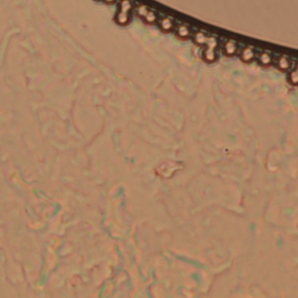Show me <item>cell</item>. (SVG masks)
Segmentation results:
<instances>
[{"mask_svg":"<svg viewBox=\"0 0 298 298\" xmlns=\"http://www.w3.org/2000/svg\"><path fill=\"white\" fill-rule=\"evenodd\" d=\"M206 49L203 52V58L206 62H214L217 58L218 41L214 37H207Z\"/></svg>","mask_w":298,"mask_h":298,"instance_id":"cell-1","label":"cell"},{"mask_svg":"<svg viewBox=\"0 0 298 298\" xmlns=\"http://www.w3.org/2000/svg\"><path fill=\"white\" fill-rule=\"evenodd\" d=\"M131 3L129 0H122L120 4V9L116 16V21L117 24L125 25L129 21V11L131 10Z\"/></svg>","mask_w":298,"mask_h":298,"instance_id":"cell-2","label":"cell"},{"mask_svg":"<svg viewBox=\"0 0 298 298\" xmlns=\"http://www.w3.org/2000/svg\"><path fill=\"white\" fill-rule=\"evenodd\" d=\"M291 66L290 59H288L287 57H280L276 62V67L279 70L281 71H286L290 69Z\"/></svg>","mask_w":298,"mask_h":298,"instance_id":"cell-3","label":"cell"},{"mask_svg":"<svg viewBox=\"0 0 298 298\" xmlns=\"http://www.w3.org/2000/svg\"><path fill=\"white\" fill-rule=\"evenodd\" d=\"M241 58H242V61H245V62H250V61H253L254 58V52L253 51V49H249V48L243 49L241 53Z\"/></svg>","mask_w":298,"mask_h":298,"instance_id":"cell-4","label":"cell"},{"mask_svg":"<svg viewBox=\"0 0 298 298\" xmlns=\"http://www.w3.org/2000/svg\"><path fill=\"white\" fill-rule=\"evenodd\" d=\"M224 52L227 56H233L237 52V46L233 41H227L224 46Z\"/></svg>","mask_w":298,"mask_h":298,"instance_id":"cell-5","label":"cell"},{"mask_svg":"<svg viewBox=\"0 0 298 298\" xmlns=\"http://www.w3.org/2000/svg\"><path fill=\"white\" fill-rule=\"evenodd\" d=\"M159 26L162 31L165 32H170L174 28V21L170 20L169 18H165L160 21Z\"/></svg>","mask_w":298,"mask_h":298,"instance_id":"cell-6","label":"cell"},{"mask_svg":"<svg viewBox=\"0 0 298 298\" xmlns=\"http://www.w3.org/2000/svg\"><path fill=\"white\" fill-rule=\"evenodd\" d=\"M176 34L180 39H188L190 37V34H191V32H190V29L187 26L181 25L176 30Z\"/></svg>","mask_w":298,"mask_h":298,"instance_id":"cell-7","label":"cell"},{"mask_svg":"<svg viewBox=\"0 0 298 298\" xmlns=\"http://www.w3.org/2000/svg\"><path fill=\"white\" fill-rule=\"evenodd\" d=\"M258 60L262 66H270L272 63V56L266 52H261L258 57Z\"/></svg>","mask_w":298,"mask_h":298,"instance_id":"cell-8","label":"cell"},{"mask_svg":"<svg viewBox=\"0 0 298 298\" xmlns=\"http://www.w3.org/2000/svg\"><path fill=\"white\" fill-rule=\"evenodd\" d=\"M206 40H207V36L206 34H204L203 32H197V33H195L194 37V43L199 45V46H203V45L206 44Z\"/></svg>","mask_w":298,"mask_h":298,"instance_id":"cell-9","label":"cell"},{"mask_svg":"<svg viewBox=\"0 0 298 298\" xmlns=\"http://www.w3.org/2000/svg\"><path fill=\"white\" fill-rule=\"evenodd\" d=\"M288 80L290 84L293 85V86H297L298 83V69L295 68L293 70L290 71L289 75H288Z\"/></svg>","mask_w":298,"mask_h":298,"instance_id":"cell-10","label":"cell"},{"mask_svg":"<svg viewBox=\"0 0 298 298\" xmlns=\"http://www.w3.org/2000/svg\"><path fill=\"white\" fill-rule=\"evenodd\" d=\"M144 20L148 24H153L154 22H156V21H157V17H156V14L153 12L149 11V12H147V14L145 15Z\"/></svg>","mask_w":298,"mask_h":298,"instance_id":"cell-11","label":"cell"},{"mask_svg":"<svg viewBox=\"0 0 298 298\" xmlns=\"http://www.w3.org/2000/svg\"><path fill=\"white\" fill-rule=\"evenodd\" d=\"M149 12V10L148 8L145 6V5H140V6H138L137 8V14L139 17H141V18H145V15L147 14V12Z\"/></svg>","mask_w":298,"mask_h":298,"instance_id":"cell-12","label":"cell"},{"mask_svg":"<svg viewBox=\"0 0 298 298\" xmlns=\"http://www.w3.org/2000/svg\"><path fill=\"white\" fill-rule=\"evenodd\" d=\"M106 3H108V4H113L116 2V0H104Z\"/></svg>","mask_w":298,"mask_h":298,"instance_id":"cell-13","label":"cell"}]
</instances>
